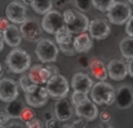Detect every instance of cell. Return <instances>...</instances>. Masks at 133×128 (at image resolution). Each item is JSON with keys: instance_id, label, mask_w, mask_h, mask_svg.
I'll use <instances>...</instances> for the list:
<instances>
[{"instance_id": "9a60e30c", "label": "cell", "mask_w": 133, "mask_h": 128, "mask_svg": "<svg viewBox=\"0 0 133 128\" xmlns=\"http://www.w3.org/2000/svg\"><path fill=\"white\" fill-rule=\"evenodd\" d=\"M71 87L73 90H80L84 93H90L93 87V80L88 74L84 72H77L73 74L71 80Z\"/></svg>"}, {"instance_id": "681fc988", "label": "cell", "mask_w": 133, "mask_h": 128, "mask_svg": "<svg viewBox=\"0 0 133 128\" xmlns=\"http://www.w3.org/2000/svg\"><path fill=\"white\" fill-rule=\"evenodd\" d=\"M66 1H67V3H70V1H71V0H66Z\"/></svg>"}, {"instance_id": "e575fe53", "label": "cell", "mask_w": 133, "mask_h": 128, "mask_svg": "<svg viewBox=\"0 0 133 128\" xmlns=\"http://www.w3.org/2000/svg\"><path fill=\"white\" fill-rule=\"evenodd\" d=\"M10 121V115L7 113H3V112H0V127H4L6 126Z\"/></svg>"}, {"instance_id": "484cf974", "label": "cell", "mask_w": 133, "mask_h": 128, "mask_svg": "<svg viewBox=\"0 0 133 128\" xmlns=\"http://www.w3.org/2000/svg\"><path fill=\"white\" fill-rule=\"evenodd\" d=\"M19 83H20L21 89H23L25 93H27V92H32V90L35 89L37 86H38L37 83H34L32 80H31L30 76H28V74H24V75L20 78V80H19Z\"/></svg>"}, {"instance_id": "cb8c5ba5", "label": "cell", "mask_w": 133, "mask_h": 128, "mask_svg": "<svg viewBox=\"0 0 133 128\" xmlns=\"http://www.w3.org/2000/svg\"><path fill=\"white\" fill-rule=\"evenodd\" d=\"M54 38H55V40H57V44H58V46L65 45V44L73 42L72 33H71V31L68 30L67 27H66V25L54 33Z\"/></svg>"}, {"instance_id": "4fadbf2b", "label": "cell", "mask_w": 133, "mask_h": 128, "mask_svg": "<svg viewBox=\"0 0 133 128\" xmlns=\"http://www.w3.org/2000/svg\"><path fill=\"white\" fill-rule=\"evenodd\" d=\"M90 35L96 40H103L106 39L111 33V27L108 23L104 19H94L90 21Z\"/></svg>"}, {"instance_id": "7a4b0ae2", "label": "cell", "mask_w": 133, "mask_h": 128, "mask_svg": "<svg viewBox=\"0 0 133 128\" xmlns=\"http://www.w3.org/2000/svg\"><path fill=\"white\" fill-rule=\"evenodd\" d=\"M116 92L117 90L113 88L112 85L103 80L94 83L90 93L91 99L97 105L111 106L113 102H116Z\"/></svg>"}, {"instance_id": "f1b7e54d", "label": "cell", "mask_w": 133, "mask_h": 128, "mask_svg": "<svg viewBox=\"0 0 133 128\" xmlns=\"http://www.w3.org/2000/svg\"><path fill=\"white\" fill-rule=\"evenodd\" d=\"M33 107H25L23 109V112H21V114H20V120L21 121H24V122H27V121H30V120H32L33 118H35V113H34V111L32 109Z\"/></svg>"}, {"instance_id": "d6a6232c", "label": "cell", "mask_w": 133, "mask_h": 128, "mask_svg": "<svg viewBox=\"0 0 133 128\" xmlns=\"http://www.w3.org/2000/svg\"><path fill=\"white\" fill-rule=\"evenodd\" d=\"M90 59L87 58L86 55H80L78 58V65L80 66L81 68H87L88 66H90Z\"/></svg>"}, {"instance_id": "8992f818", "label": "cell", "mask_w": 133, "mask_h": 128, "mask_svg": "<svg viewBox=\"0 0 133 128\" xmlns=\"http://www.w3.org/2000/svg\"><path fill=\"white\" fill-rule=\"evenodd\" d=\"M64 26H65L64 17L58 11L51 10L44 14V18H43V20H41V27L48 34H54L57 31L60 30Z\"/></svg>"}, {"instance_id": "ac0fdd59", "label": "cell", "mask_w": 133, "mask_h": 128, "mask_svg": "<svg viewBox=\"0 0 133 128\" xmlns=\"http://www.w3.org/2000/svg\"><path fill=\"white\" fill-rule=\"evenodd\" d=\"M54 114L55 118L58 119L59 121H67L72 118L73 115V109L71 106L70 101H67L66 98L59 99V101L55 102L54 106Z\"/></svg>"}, {"instance_id": "e0dca14e", "label": "cell", "mask_w": 133, "mask_h": 128, "mask_svg": "<svg viewBox=\"0 0 133 128\" xmlns=\"http://www.w3.org/2000/svg\"><path fill=\"white\" fill-rule=\"evenodd\" d=\"M116 103L120 109H127L133 105V89L130 86H120L117 89Z\"/></svg>"}, {"instance_id": "ee69618b", "label": "cell", "mask_w": 133, "mask_h": 128, "mask_svg": "<svg viewBox=\"0 0 133 128\" xmlns=\"http://www.w3.org/2000/svg\"><path fill=\"white\" fill-rule=\"evenodd\" d=\"M66 3H67L66 0H57V6H63Z\"/></svg>"}, {"instance_id": "5b68a950", "label": "cell", "mask_w": 133, "mask_h": 128, "mask_svg": "<svg viewBox=\"0 0 133 128\" xmlns=\"http://www.w3.org/2000/svg\"><path fill=\"white\" fill-rule=\"evenodd\" d=\"M132 15V10L128 4L123 1H114L111 8L107 11L108 21L114 25H124L127 23L130 17Z\"/></svg>"}, {"instance_id": "8fae6325", "label": "cell", "mask_w": 133, "mask_h": 128, "mask_svg": "<svg viewBox=\"0 0 133 128\" xmlns=\"http://www.w3.org/2000/svg\"><path fill=\"white\" fill-rule=\"evenodd\" d=\"M19 96L18 83L13 79H1L0 80V100L4 102H10Z\"/></svg>"}, {"instance_id": "4dcf8cb0", "label": "cell", "mask_w": 133, "mask_h": 128, "mask_svg": "<svg viewBox=\"0 0 133 128\" xmlns=\"http://www.w3.org/2000/svg\"><path fill=\"white\" fill-rule=\"evenodd\" d=\"M26 127H28V128H38L39 127L40 128V127H43V123H41V121L38 118H33L32 120L26 122Z\"/></svg>"}, {"instance_id": "7c38bea8", "label": "cell", "mask_w": 133, "mask_h": 128, "mask_svg": "<svg viewBox=\"0 0 133 128\" xmlns=\"http://www.w3.org/2000/svg\"><path fill=\"white\" fill-rule=\"evenodd\" d=\"M108 76L114 81H121L128 74L127 63L121 59H113L107 63Z\"/></svg>"}, {"instance_id": "7bdbcfd3", "label": "cell", "mask_w": 133, "mask_h": 128, "mask_svg": "<svg viewBox=\"0 0 133 128\" xmlns=\"http://www.w3.org/2000/svg\"><path fill=\"white\" fill-rule=\"evenodd\" d=\"M44 119H45V121L51 120V119H53V114L50 113V112H46V113L44 114Z\"/></svg>"}, {"instance_id": "7402d4cb", "label": "cell", "mask_w": 133, "mask_h": 128, "mask_svg": "<svg viewBox=\"0 0 133 128\" xmlns=\"http://www.w3.org/2000/svg\"><path fill=\"white\" fill-rule=\"evenodd\" d=\"M24 108H25L24 107V103L21 101H19L18 99H15V100L7 102V106L5 107V112L10 115V118L18 119V118H20V114Z\"/></svg>"}, {"instance_id": "83f0119b", "label": "cell", "mask_w": 133, "mask_h": 128, "mask_svg": "<svg viewBox=\"0 0 133 128\" xmlns=\"http://www.w3.org/2000/svg\"><path fill=\"white\" fill-rule=\"evenodd\" d=\"M88 99V94L84 93V92H80V90H74L72 94V103L73 105H79L83 101L87 100Z\"/></svg>"}, {"instance_id": "4316f807", "label": "cell", "mask_w": 133, "mask_h": 128, "mask_svg": "<svg viewBox=\"0 0 133 128\" xmlns=\"http://www.w3.org/2000/svg\"><path fill=\"white\" fill-rule=\"evenodd\" d=\"M116 0H92V4L94 8H97L100 12H107L111 6L114 4Z\"/></svg>"}, {"instance_id": "836d02e7", "label": "cell", "mask_w": 133, "mask_h": 128, "mask_svg": "<svg viewBox=\"0 0 133 128\" xmlns=\"http://www.w3.org/2000/svg\"><path fill=\"white\" fill-rule=\"evenodd\" d=\"M74 13H75V11H73V10H66L65 12L63 13L64 20H65V25L72 20V18L74 17Z\"/></svg>"}, {"instance_id": "2e32d148", "label": "cell", "mask_w": 133, "mask_h": 128, "mask_svg": "<svg viewBox=\"0 0 133 128\" xmlns=\"http://www.w3.org/2000/svg\"><path fill=\"white\" fill-rule=\"evenodd\" d=\"M66 27L71 31L72 34L84 33L90 27V20H88V18L86 17L85 14H83L81 12H75L74 17L72 18V20L66 24Z\"/></svg>"}, {"instance_id": "52a82bcc", "label": "cell", "mask_w": 133, "mask_h": 128, "mask_svg": "<svg viewBox=\"0 0 133 128\" xmlns=\"http://www.w3.org/2000/svg\"><path fill=\"white\" fill-rule=\"evenodd\" d=\"M48 96H50V94L47 92L46 86L44 87L43 85H38L37 88L33 89L32 92L25 93V100L28 106L33 108H39L47 103Z\"/></svg>"}, {"instance_id": "f6af8a7d", "label": "cell", "mask_w": 133, "mask_h": 128, "mask_svg": "<svg viewBox=\"0 0 133 128\" xmlns=\"http://www.w3.org/2000/svg\"><path fill=\"white\" fill-rule=\"evenodd\" d=\"M23 1L26 5H32V3H33V0H23Z\"/></svg>"}, {"instance_id": "603a6c76", "label": "cell", "mask_w": 133, "mask_h": 128, "mask_svg": "<svg viewBox=\"0 0 133 128\" xmlns=\"http://www.w3.org/2000/svg\"><path fill=\"white\" fill-rule=\"evenodd\" d=\"M119 48H120L121 55L125 59L127 60L133 59V37L124 38L119 44Z\"/></svg>"}, {"instance_id": "ffe728a7", "label": "cell", "mask_w": 133, "mask_h": 128, "mask_svg": "<svg viewBox=\"0 0 133 128\" xmlns=\"http://www.w3.org/2000/svg\"><path fill=\"white\" fill-rule=\"evenodd\" d=\"M3 34H4L5 42L7 44L8 46L14 48L20 45L21 39H23V34H21L20 28L17 27L15 25H10L3 32Z\"/></svg>"}, {"instance_id": "bcb514c9", "label": "cell", "mask_w": 133, "mask_h": 128, "mask_svg": "<svg viewBox=\"0 0 133 128\" xmlns=\"http://www.w3.org/2000/svg\"><path fill=\"white\" fill-rule=\"evenodd\" d=\"M11 127H21V125L20 123H11Z\"/></svg>"}, {"instance_id": "60d3db41", "label": "cell", "mask_w": 133, "mask_h": 128, "mask_svg": "<svg viewBox=\"0 0 133 128\" xmlns=\"http://www.w3.org/2000/svg\"><path fill=\"white\" fill-rule=\"evenodd\" d=\"M127 67H128V75L133 78V59H130V60H128Z\"/></svg>"}, {"instance_id": "c3c4849f", "label": "cell", "mask_w": 133, "mask_h": 128, "mask_svg": "<svg viewBox=\"0 0 133 128\" xmlns=\"http://www.w3.org/2000/svg\"><path fill=\"white\" fill-rule=\"evenodd\" d=\"M128 3H130V4H133V0H128Z\"/></svg>"}, {"instance_id": "d590c367", "label": "cell", "mask_w": 133, "mask_h": 128, "mask_svg": "<svg viewBox=\"0 0 133 128\" xmlns=\"http://www.w3.org/2000/svg\"><path fill=\"white\" fill-rule=\"evenodd\" d=\"M10 20H8V18H0V32H4L6 28L10 26Z\"/></svg>"}, {"instance_id": "d4e9b609", "label": "cell", "mask_w": 133, "mask_h": 128, "mask_svg": "<svg viewBox=\"0 0 133 128\" xmlns=\"http://www.w3.org/2000/svg\"><path fill=\"white\" fill-rule=\"evenodd\" d=\"M32 8L35 13L38 14H45L48 11L52 10L53 3L52 0H33L32 3Z\"/></svg>"}, {"instance_id": "f35d334b", "label": "cell", "mask_w": 133, "mask_h": 128, "mask_svg": "<svg viewBox=\"0 0 133 128\" xmlns=\"http://www.w3.org/2000/svg\"><path fill=\"white\" fill-rule=\"evenodd\" d=\"M87 126V123H86V120L83 118H80L79 120L74 121V122L71 125V127H86Z\"/></svg>"}, {"instance_id": "74e56055", "label": "cell", "mask_w": 133, "mask_h": 128, "mask_svg": "<svg viewBox=\"0 0 133 128\" xmlns=\"http://www.w3.org/2000/svg\"><path fill=\"white\" fill-rule=\"evenodd\" d=\"M59 126V120L57 118H53L51 120L46 121V127L48 128H54V127H58Z\"/></svg>"}, {"instance_id": "1f68e13d", "label": "cell", "mask_w": 133, "mask_h": 128, "mask_svg": "<svg viewBox=\"0 0 133 128\" xmlns=\"http://www.w3.org/2000/svg\"><path fill=\"white\" fill-rule=\"evenodd\" d=\"M125 32L128 37H133V14L130 17V19L126 23V27H125Z\"/></svg>"}, {"instance_id": "9c48e42d", "label": "cell", "mask_w": 133, "mask_h": 128, "mask_svg": "<svg viewBox=\"0 0 133 128\" xmlns=\"http://www.w3.org/2000/svg\"><path fill=\"white\" fill-rule=\"evenodd\" d=\"M74 112L79 118L85 119L86 121H94L99 115L97 103L93 100H90V99L83 101L79 105H75Z\"/></svg>"}, {"instance_id": "7dc6e473", "label": "cell", "mask_w": 133, "mask_h": 128, "mask_svg": "<svg viewBox=\"0 0 133 128\" xmlns=\"http://www.w3.org/2000/svg\"><path fill=\"white\" fill-rule=\"evenodd\" d=\"M3 75V65L0 63V76Z\"/></svg>"}, {"instance_id": "44dd1931", "label": "cell", "mask_w": 133, "mask_h": 128, "mask_svg": "<svg viewBox=\"0 0 133 128\" xmlns=\"http://www.w3.org/2000/svg\"><path fill=\"white\" fill-rule=\"evenodd\" d=\"M92 37L87 34L86 32L79 33L74 39H73V46H74L77 53H86L92 48Z\"/></svg>"}, {"instance_id": "ab89813d", "label": "cell", "mask_w": 133, "mask_h": 128, "mask_svg": "<svg viewBox=\"0 0 133 128\" xmlns=\"http://www.w3.org/2000/svg\"><path fill=\"white\" fill-rule=\"evenodd\" d=\"M46 66H47V68L51 70V72H52L53 75H54V74H59V68L57 67L55 65H52V62H48Z\"/></svg>"}, {"instance_id": "6da1fadb", "label": "cell", "mask_w": 133, "mask_h": 128, "mask_svg": "<svg viewBox=\"0 0 133 128\" xmlns=\"http://www.w3.org/2000/svg\"><path fill=\"white\" fill-rule=\"evenodd\" d=\"M6 66L8 70L15 74H21L31 67V56L25 49L14 47L6 56Z\"/></svg>"}, {"instance_id": "d6986e66", "label": "cell", "mask_w": 133, "mask_h": 128, "mask_svg": "<svg viewBox=\"0 0 133 128\" xmlns=\"http://www.w3.org/2000/svg\"><path fill=\"white\" fill-rule=\"evenodd\" d=\"M88 68H90V72L92 74V76L94 79H97V80L103 81L108 78L107 66H105L104 61L100 60V59H98V58L92 59Z\"/></svg>"}, {"instance_id": "30bf717a", "label": "cell", "mask_w": 133, "mask_h": 128, "mask_svg": "<svg viewBox=\"0 0 133 128\" xmlns=\"http://www.w3.org/2000/svg\"><path fill=\"white\" fill-rule=\"evenodd\" d=\"M23 38L27 41H39L41 39L43 27L34 19H27L20 26Z\"/></svg>"}, {"instance_id": "ba28073f", "label": "cell", "mask_w": 133, "mask_h": 128, "mask_svg": "<svg viewBox=\"0 0 133 128\" xmlns=\"http://www.w3.org/2000/svg\"><path fill=\"white\" fill-rule=\"evenodd\" d=\"M6 17L13 24H23L28 19L25 5L18 0H13L6 7Z\"/></svg>"}, {"instance_id": "5bb4252c", "label": "cell", "mask_w": 133, "mask_h": 128, "mask_svg": "<svg viewBox=\"0 0 133 128\" xmlns=\"http://www.w3.org/2000/svg\"><path fill=\"white\" fill-rule=\"evenodd\" d=\"M52 75V72L47 68V66L41 65V63L39 65L37 63V65L30 67L28 69V76L37 85H46V82L50 80Z\"/></svg>"}, {"instance_id": "b9f144b4", "label": "cell", "mask_w": 133, "mask_h": 128, "mask_svg": "<svg viewBox=\"0 0 133 128\" xmlns=\"http://www.w3.org/2000/svg\"><path fill=\"white\" fill-rule=\"evenodd\" d=\"M4 44H5V39H4L3 32H0V52L4 49Z\"/></svg>"}, {"instance_id": "8d00e7d4", "label": "cell", "mask_w": 133, "mask_h": 128, "mask_svg": "<svg viewBox=\"0 0 133 128\" xmlns=\"http://www.w3.org/2000/svg\"><path fill=\"white\" fill-rule=\"evenodd\" d=\"M100 120L103 123H107L111 121V114L107 111H104L100 113Z\"/></svg>"}, {"instance_id": "277c9868", "label": "cell", "mask_w": 133, "mask_h": 128, "mask_svg": "<svg viewBox=\"0 0 133 128\" xmlns=\"http://www.w3.org/2000/svg\"><path fill=\"white\" fill-rule=\"evenodd\" d=\"M46 88L51 98L63 99L67 96L68 90H70V83L67 79L59 73L51 76L50 80L46 82Z\"/></svg>"}, {"instance_id": "f546056e", "label": "cell", "mask_w": 133, "mask_h": 128, "mask_svg": "<svg viewBox=\"0 0 133 128\" xmlns=\"http://www.w3.org/2000/svg\"><path fill=\"white\" fill-rule=\"evenodd\" d=\"M75 7L78 8L80 12H87L93 5L92 0H74Z\"/></svg>"}, {"instance_id": "3957f363", "label": "cell", "mask_w": 133, "mask_h": 128, "mask_svg": "<svg viewBox=\"0 0 133 128\" xmlns=\"http://www.w3.org/2000/svg\"><path fill=\"white\" fill-rule=\"evenodd\" d=\"M59 49L54 42L50 39H40L37 42L35 47V55L38 60L43 63L54 62L58 58Z\"/></svg>"}]
</instances>
